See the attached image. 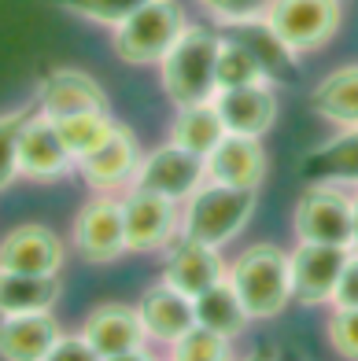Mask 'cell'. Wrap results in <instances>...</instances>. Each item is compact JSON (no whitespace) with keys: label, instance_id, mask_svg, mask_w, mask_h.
<instances>
[{"label":"cell","instance_id":"cell-1","mask_svg":"<svg viewBox=\"0 0 358 361\" xmlns=\"http://www.w3.org/2000/svg\"><path fill=\"white\" fill-rule=\"evenodd\" d=\"M225 281H229L233 291L240 295V302H244L251 321L278 317L292 302L288 251H281L278 243H251V247H244L229 262Z\"/></svg>","mask_w":358,"mask_h":361},{"label":"cell","instance_id":"cell-2","mask_svg":"<svg viewBox=\"0 0 358 361\" xmlns=\"http://www.w3.org/2000/svg\"><path fill=\"white\" fill-rule=\"evenodd\" d=\"M218 44L222 37H215V30L207 26H189L177 44L170 48L159 63L162 74V92L170 96L177 107L189 104H210L218 96Z\"/></svg>","mask_w":358,"mask_h":361},{"label":"cell","instance_id":"cell-3","mask_svg":"<svg viewBox=\"0 0 358 361\" xmlns=\"http://www.w3.org/2000/svg\"><path fill=\"white\" fill-rule=\"evenodd\" d=\"M251 214H255V192L251 188H229V185L207 180L192 200H185L181 236L210 243V247L222 251L225 243H233L248 228Z\"/></svg>","mask_w":358,"mask_h":361},{"label":"cell","instance_id":"cell-4","mask_svg":"<svg viewBox=\"0 0 358 361\" xmlns=\"http://www.w3.org/2000/svg\"><path fill=\"white\" fill-rule=\"evenodd\" d=\"M185 30L189 19L177 0H148L115 26V52L122 63H133V67L162 63V56L177 44Z\"/></svg>","mask_w":358,"mask_h":361},{"label":"cell","instance_id":"cell-5","mask_svg":"<svg viewBox=\"0 0 358 361\" xmlns=\"http://www.w3.org/2000/svg\"><path fill=\"white\" fill-rule=\"evenodd\" d=\"M263 23L292 56H303L340 30V0H270Z\"/></svg>","mask_w":358,"mask_h":361},{"label":"cell","instance_id":"cell-6","mask_svg":"<svg viewBox=\"0 0 358 361\" xmlns=\"http://www.w3.org/2000/svg\"><path fill=\"white\" fill-rule=\"evenodd\" d=\"M203 185H207V162L167 140L162 147H155V152L141 155L129 188H144V192H155L170 203H185Z\"/></svg>","mask_w":358,"mask_h":361},{"label":"cell","instance_id":"cell-7","mask_svg":"<svg viewBox=\"0 0 358 361\" xmlns=\"http://www.w3.org/2000/svg\"><path fill=\"white\" fill-rule=\"evenodd\" d=\"M292 225L306 243H333L351 251V195L340 192L333 180H318L299 195Z\"/></svg>","mask_w":358,"mask_h":361},{"label":"cell","instance_id":"cell-8","mask_svg":"<svg viewBox=\"0 0 358 361\" xmlns=\"http://www.w3.org/2000/svg\"><path fill=\"white\" fill-rule=\"evenodd\" d=\"M122 221H126V243L137 255L162 251L181 236V210H177V203L144 188H129L122 195Z\"/></svg>","mask_w":358,"mask_h":361},{"label":"cell","instance_id":"cell-9","mask_svg":"<svg viewBox=\"0 0 358 361\" xmlns=\"http://www.w3.org/2000/svg\"><path fill=\"white\" fill-rule=\"evenodd\" d=\"M74 247L89 262H119L129 243H126V221H122V200L119 195L100 192L89 200L74 218Z\"/></svg>","mask_w":358,"mask_h":361},{"label":"cell","instance_id":"cell-10","mask_svg":"<svg viewBox=\"0 0 358 361\" xmlns=\"http://www.w3.org/2000/svg\"><path fill=\"white\" fill-rule=\"evenodd\" d=\"M347 255H351L347 247H333V243H306V240H299V247L288 255V269H292V299L303 302V306L333 302Z\"/></svg>","mask_w":358,"mask_h":361},{"label":"cell","instance_id":"cell-11","mask_svg":"<svg viewBox=\"0 0 358 361\" xmlns=\"http://www.w3.org/2000/svg\"><path fill=\"white\" fill-rule=\"evenodd\" d=\"M71 170H78V162L63 144L56 122L34 111L19 137V173L30 180H59Z\"/></svg>","mask_w":358,"mask_h":361},{"label":"cell","instance_id":"cell-12","mask_svg":"<svg viewBox=\"0 0 358 361\" xmlns=\"http://www.w3.org/2000/svg\"><path fill=\"white\" fill-rule=\"evenodd\" d=\"M137 162H141L137 137L129 133L126 126H115V129H111V137L96 147V152H89L85 159L78 162V170H81V177H85L89 188L115 195V192L133 185Z\"/></svg>","mask_w":358,"mask_h":361},{"label":"cell","instance_id":"cell-13","mask_svg":"<svg viewBox=\"0 0 358 361\" xmlns=\"http://www.w3.org/2000/svg\"><path fill=\"white\" fill-rule=\"evenodd\" d=\"M225 269L229 266H225V258L218 255V247L177 236L167 251V262H162V281L174 284L177 291H185L189 299H196L207 288L225 281Z\"/></svg>","mask_w":358,"mask_h":361},{"label":"cell","instance_id":"cell-14","mask_svg":"<svg viewBox=\"0 0 358 361\" xmlns=\"http://www.w3.org/2000/svg\"><path fill=\"white\" fill-rule=\"evenodd\" d=\"M215 111L225 126V133L237 137H266L270 126L278 122V96H273L270 81H255V85L240 89H222L215 96Z\"/></svg>","mask_w":358,"mask_h":361},{"label":"cell","instance_id":"cell-15","mask_svg":"<svg viewBox=\"0 0 358 361\" xmlns=\"http://www.w3.org/2000/svg\"><path fill=\"white\" fill-rule=\"evenodd\" d=\"M63 240L44 225H19L0 240V269L59 276L63 269Z\"/></svg>","mask_w":358,"mask_h":361},{"label":"cell","instance_id":"cell-16","mask_svg":"<svg viewBox=\"0 0 358 361\" xmlns=\"http://www.w3.org/2000/svg\"><path fill=\"white\" fill-rule=\"evenodd\" d=\"M137 314H141V324H144V336L162 343V347H170L174 339H181L189 328L196 324V302H192L185 291H177L174 284L159 281L141 295Z\"/></svg>","mask_w":358,"mask_h":361},{"label":"cell","instance_id":"cell-17","mask_svg":"<svg viewBox=\"0 0 358 361\" xmlns=\"http://www.w3.org/2000/svg\"><path fill=\"white\" fill-rule=\"evenodd\" d=\"M81 111H107V92L100 89V81H93L81 71H52L41 78L37 114L59 122L67 114H81Z\"/></svg>","mask_w":358,"mask_h":361},{"label":"cell","instance_id":"cell-18","mask_svg":"<svg viewBox=\"0 0 358 361\" xmlns=\"http://www.w3.org/2000/svg\"><path fill=\"white\" fill-rule=\"evenodd\" d=\"M203 162H207V180L229 185V188L258 192V185H263V177H266V155H263V144L255 137L225 133Z\"/></svg>","mask_w":358,"mask_h":361},{"label":"cell","instance_id":"cell-19","mask_svg":"<svg viewBox=\"0 0 358 361\" xmlns=\"http://www.w3.org/2000/svg\"><path fill=\"white\" fill-rule=\"evenodd\" d=\"M81 339H85L100 357H111V354H126V350L144 347L148 336H144L137 306L104 302V306H96L93 314L85 317V324H81Z\"/></svg>","mask_w":358,"mask_h":361},{"label":"cell","instance_id":"cell-20","mask_svg":"<svg viewBox=\"0 0 358 361\" xmlns=\"http://www.w3.org/2000/svg\"><path fill=\"white\" fill-rule=\"evenodd\" d=\"M59 321L48 314H0V361H44L59 343Z\"/></svg>","mask_w":358,"mask_h":361},{"label":"cell","instance_id":"cell-21","mask_svg":"<svg viewBox=\"0 0 358 361\" xmlns=\"http://www.w3.org/2000/svg\"><path fill=\"white\" fill-rule=\"evenodd\" d=\"M59 302V276L0 269V314H48Z\"/></svg>","mask_w":358,"mask_h":361},{"label":"cell","instance_id":"cell-22","mask_svg":"<svg viewBox=\"0 0 358 361\" xmlns=\"http://www.w3.org/2000/svg\"><path fill=\"white\" fill-rule=\"evenodd\" d=\"M311 107L340 129H358V67H340L318 81Z\"/></svg>","mask_w":358,"mask_h":361},{"label":"cell","instance_id":"cell-23","mask_svg":"<svg viewBox=\"0 0 358 361\" xmlns=\"http://www.w3.org/2000/svg\"><path fill=\"white\" fill-rule=\"evenodd\" d=\"M225 137V126L215 111V100L210 104H189L177 107L174 122H170V144L185 147V152L207 159L218 147V140Z\"/></svg>","mask_w":358,"mask_h":361},{"label":"cell","instance_id":"cell-24","mask_svg":"<svg viewBox=\"0 0 358 361\" xmlns=\"http://www.w3.org/2000/svg\"><path fill=\"white\" fill-rule=\"evenodd\" d=\"M196 324L200 328H210V332H218L225 339H237L244 328H248V310H244L240 295L233 291L229 281H222L215 288H207L203 295H196Z\"/></svg>","mask_w":358,"mask_h":361},{"label":"cell","instance_id":"cell-25","mask_svg":"<svg viewBox=\"0 0 358 361\" xmlns=\"http://www.w3.org/2000/svg\"><path fill=\"white\" fill-rule=\"evenodd\" d=\"M303 170L318 180H358V129H344L325 147H314L303 159Z\"/></svg>","mask_w":358,"mask_h":361},{"label":"cell","instance_id":"cell-26","mask_svg":"<svg viewBox=\"0 0 358 361\" xmlns=\"http://www.w3.org/2000/svg\"><path fill=\"white\" fill-rule=\"evenodd\" d=\"M115 126L119 122L111 118L107 111H81V114H67V118L56 122L59 137H63V144H67V152L74 155V162H81L89 152H96V147L111 137Z\"/></svg>","mask_w":358,"mask_h":361},{"label":"cell","instance_id":"cell-27","mask_svg":"<svg viewBox=\"0 0 358 361\" xmlns=\"http://www.w3.org/2000/svg\"><path fill=\"white\" fill-rule=\"evenodd\" d=\"M229 37H237V41L258 59V67L266 71V78H278V74H288V71H292V52L270 34V26H266L263 19L233 26Z\"/></svg>","mask_w":358,"mask_h":361},{"label":"cell","instance_id":"cell-28","mask_svg":"<svg viewBox=\"0 0 358 361\" xmlns=\"http://www.w3.org/2000/svg\"><path fill=\"white\" fill-rule=\"evenodd\" d=\"M215 78H218V92H222V89H240V85H255V81H270L266 71L258 67V59H255L237 37H225V41L218 44Z\"/></svg>","mask_w":358,"mask_h":361},{"label":"cell","instance_id":"cell-29","mask_svg":"<svg viewBox=\"0 0 358 361\" xmlns=\"http://www.w3.org/2000/svg\"><path fill=\"white\" fill-rule=\"evenodd\" d=\"M229 343L233 339L210 332V328L192 324L181 339L170 343V361H233Z\"/></svg>","mask_w":358,"mask_h":361},{"label":"cell","instance_id":"cell-30","mask_svg":"<svg viewBox=\"0 0 358 361\" xmlns=\"http://www.w3.org/2000/svg\"><path fill=\"white\" fill-rule=\"evenodd\" d=\"M48 4H56L63 11H74V15H81V19H89V23H100V26L115 30L141 4H148V0H48Z\"/></svg>","mask_w":358,"mask_h":361},{"label":"cell","instance_id":"cell-31","mask_svg":"<svg viewBox=\"0 0 358 361\" xmlns=\"http://www.w3.org/2000/svg\"><path fill=\"white\" fill-rule=\"evenodd\" d=\"M30 111H8L0 114V192H8L19 177V137Z\"/></svg>","mask_w":358,"mask_h":361},{"label":"cell","instance_id":"cell-32","mask_svg":"<svg viewBox=\"0 0 358 361\" xmlns=\"http://www.w3.org/2000/svg\"><path fill=\"white\" fill-rule=\"evenodd\" d=\"M200 4L215 15L225 26H240V23H258L270 8V0H200Z\"/></svg>","mask_w":358,"mask_h":361},{"label":"cell","instance_id":"cell-33","mask_svg":"<svg viewBox=\"0 0 358 361\" xmlns=\"http://www.w3.org/2000/svg\"><path fill=\"white\" fill-rule=\"evenodd\" d=\"M325 332H329V343L340 357L358 361V310H336Z\"/></svg>","mask_w":358,"mask_h":361},{"label":"cell","instance_id":"cell-34","mask_svg":"<svg viewBox=\"0 0 358 361\" xmlns=\"http://www.w3.org/2000/svg\"><path fill=\"white\" fill-rule=\"evenodd\" d=\"M333 306L336 310H358V251H351L347 262H344V273H340Z\"/></svg>","mask_w":358,"mask_h":361},{"label":"cell","instance_id":"cell-35","mask_svg":"<svg viewBox=\"0 0 358 361\" xmlns=\"http://www.w3.org/2000/svg\"><path fill=\"white\" fill-rule=\"evenodd\" d=\"M44 361H104L81 336H59V343L48 350Z\"/></svg>","mask_w":358,"mask_h":361},{"label":"cell","instance_id":"cell-36","mask_svg":"<svg viewBox=\"0 0 358 361\" xmlns=\"http://www.w3.org/2000/svg\"><path fill=\"white\" fill-rule=\"evenodd\" d=\"M104 361H159L148 347H137V350H126V354H111V357H104Z\"/></svg>","mask_w":358,"mask_h":361},{"label":"cell","instance_id":"cell-37","mask_svg":"<svg viewBox=\"0 0 358 361\" xmlns=\"http://www.w3.org/2000/svg\"><path fill=\"white\" fill-rule=\"evenodd\" d=\"M351 251H358V192L351 195Z\"/></svg>","mask_w":358,"mask_h":361},{"label":"cell","instance_id":"cell-38","mask_svg":"<svg viewBox=\"0 0 358 361\" xmlns=\"http://www.w3.org/2000/svg\"><path fill=\"white\" fill-rule=\"evenodd\" d=\"M240 361H278L270 350H255V354H248V357H240Z\"/></svg>","mask_w":358,"mask_h":361}]
</instances>
